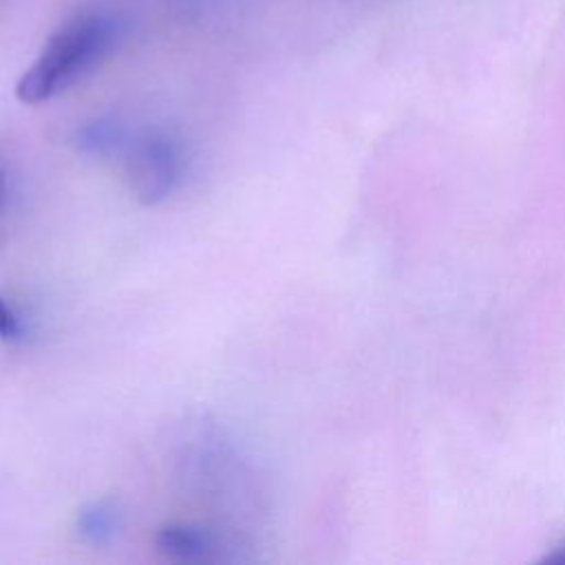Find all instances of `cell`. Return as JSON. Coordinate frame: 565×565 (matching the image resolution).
I'll list each match as a JSON object with an SVG mask.
<instances>
[{"label":"cell","mask_w":565,"mask_h":565,"mask_svg":"<svg viewBox=\"0 0 565 565\" xmlns=\"http://www.w3.org/2000/svg\"><path fill=\"white\" fill-rule=\"evenodd\" d=\"M124 24L110 11L77 13L49 38L33 64L20 75L15 97L22 104H42L64 93L115 51Z\"/></svg>","instance_id":"cell-1"},{"label":"cell","mask_w":565,"mask_h":565,"mask_svg":"<svg viewBox=\"0 0 565 565\" xmlns=\"http://www.w3.org/2000/svg\"><path fill=\"white\" fill-rule=\"evenodd\" d=\"M126 177L141 205L163 203L183 179V152L166 132H146L126 150Z\"/></svg>","instance_id":"cell-2"},{"label":"cell","mask_w":565,"mask_h":565,"mask_svg":"<svg viewBox=\"0 0 565 565\" xmlns=\"http://www.w3.org/2000/svg\"><path fill=\"white\" fill-rule=\"evenodd\" d=\"M75 530L86 543L106 545L121 530V512L113 501H90L77 510Z\"/></svg>","instance_id":"cell-5"},{"label":"cell","mask_w":565,"mask_h":565,"mask_svg":"<svg viewBox=\"0 0 565 565\" xmlns=\"http://www.w3.org/2000/svg\"><path fill=\"white\" fill-rule=\"evenodd\" d=\"M154 547L177 563H201L216 550L214 534L196 523H168L154 534Z\"/></svg>","instance_id":"cell-3"},{"label":"cell","mask_w":565,"mask_h":565,"mask_svg":"<svg viewBox=\"0 0 565 565\" xmlns=\"http://www.w3.org/2000/svg\"><path fill=\"white\" fill-rule=\"evenodd\" d=\"M128 128L113 117H97L75 128L71 143L77 154L90 159H110L130 148Z\"/></svg>","instance_id":"cell-4"},{"label":"cell","mask_w":565,"mask_h":565,"mask_svg":"<svg viewBox=\"0 0 565 565\" xmlns=\"http://www.w3.org/2000/svg\"><path fill=\"white\" fill-rule=\"evenodd\" d=\"M22 338V322L11 309V305L0 298V340H18Z\"/></svg>","instance_id":"cell-6"},{"label":"cell","mask_w":565,"mask_h":565,"mask_svg":"<svg viewBox=\"0 0 565 565\" xmlns=\"http://www.w3.org/2000/svg\"><path fill=\"white\" fill-rule=\"evenodd\" d=\"M4 192H7V183H4V177H2V172H0V203H2V199H4Z\"/></svg>","instance_id":"cell-8"},{"label":"cell","mask_w":565,"mask_h":565,"mask_svg":"<svg viewBox=\"0 0 565 565\" xmlns=\"http://www.w3.org/2000/svg\"><path fill=\"white\" fill-rule=\"evenodd\" d=\"M543 561H547V563H565V539L550 552V554H545V558Z\"/></svg>","instance_id":"cell-7"}]
</instances>
